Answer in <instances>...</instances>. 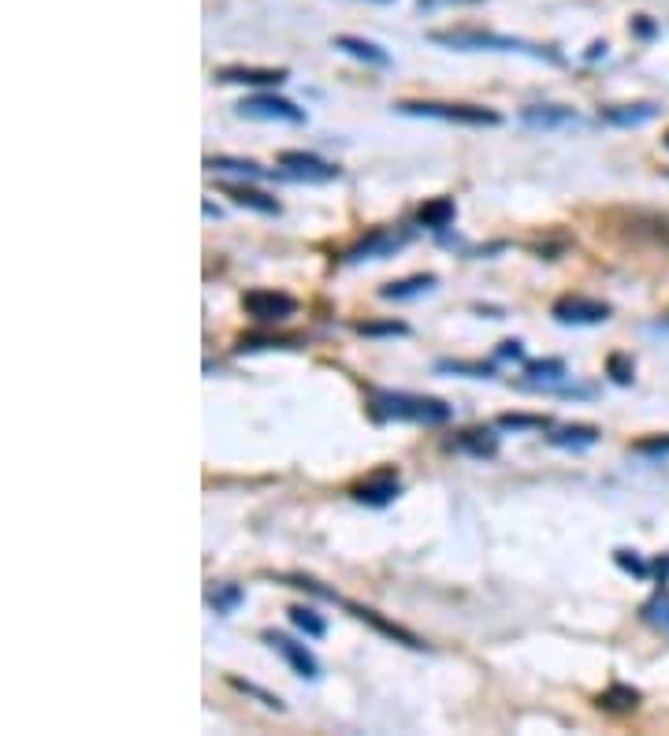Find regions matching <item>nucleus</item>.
I'll return each instance as SVG.
<instances>
[{
  "label": "nucleus",
  "instance_id": "1",
  "mask_svg": "<svg viewBox=\"0 0 669 736\" xmlns=\"http://www.w3.org/2000/svg\"><path fill=\"white\" fill-rule=\"evenodd\" d=\"M428 41L443 45V49H458V53H521L532 60H547V64H565L562 53H554L551 45H536L528 38H510V34H495V30H432Z\"/></svg>",
  "mask_w": 669,
  "mask_h": 736
},
{
  "label": "nucleus",
  "instance_id": "2",
  "mask_svg": "<svg viewBox=\"0 0 669 736\" xmlns=\"http://www.w3.org/2000/svg\"><path fill=\"white\" fill-rule=\"evenodd\" d=\"M372 417L376 421H406V424H446L454 409L443 398L409 395V391H372Z\"/></svg>",
  "mask_w": 669,
  "mask_h": 736
},
{
  "label": "nucleus",
  "instance_id": "3",
  "mask_svg": "<svg viewBox=\"0 0 669 736\" xmlns=\"http://www.w3.org/2000/svg\"><path fill=\"white\" fill-rule=\"evenodd\" d=\"M398 116L417 119H439V123H458V127H499L502 116L495 108L480 105H439V101H398L394 105Z\"/></svg>",
  "mask_w": 669,
  "mask_h": 736
},
{
  "label": "nucleus",
  "instance_id": "4",
  "mask_svg": "<svg viewBox=\"0 0 669 736\" xmlns=\"http://www.w3.org/2000/svg\"><path fill=\"white\" fill-rule=\"evenodd\" d=\"M413 242V231L409 227H376V231H368L357 246L342 253V261L346 264H365V261H387L394 253H402Z\"/></svg>",
  "mask_w": 669,
  "mask_h": 736
},
{
  "label": "nucleus",
  "instance_id": "5",
  "mask_svg": "<svg viewBox=\"0 0 669 736\" xmlns=\"http://www.w3.org/2000/svg\"><path fill=\"white\" fill-rule=\"evenodd\" d=\"M238 116L242 119H261V123H290V127H302L305 123V108H298L287 97H276V93H253L238 105Z\"/></svg>",
  "mask_w": 669,
  "mask_h": 736
},
{
  "label": "nucleus",
  "instance_id": "6",
  "mask_svg": "<svg viewBox=\"0 0 669 736\" xmlns=\"http://www.w3.org/2000/svg\"><path fill=\"white\" fill-rule=\"evenodd\" d=\"M610 305L595 302V298H584V294H565L551 305V316L565 328H595V324H606L610 320Z\"/></svg>",
  "mask_w": 669,
  "mask_h": 736
},
{
  "label": "nucleus",
  "instance_id": "7",
  "mask_svg": "<svg viewBox=\"0 0 669 736\" xmlns=\"http://www.w3.org/2000/svg\"><path fill=\"white\" fill-rule=\"evenodd\" d=\"M242 309H246V316L261 320V324H283V320L298 313V302L290 294H283V290L257 287L242 294Z\"/></svg>",
  "mask_w": 669,
  "mask_h": 736
},
{
  "label": "nucleus",
  "instance_id": "8",
  "mask_svg": "<svg viewBox=\"0 0 669 736\" xmlns=\"http://www.w3.org/2000/svg\"><path fill=\"white\" fill-rule=\"evenodd\" d=\"M279 168L287 179H298V183H335L339 179V168L320 160L316 153H302V149H287L279 153Z\"/></svg>",
  "mask_w": 669,
  "mask_h": 736
},
{
  "label": "nucleus",
  "instance_id": "9",
  "mask_svg": "<svg viewBox=\"0 0 669 736\" xmlns=\"http://www.w3.org/2000/svg\"><path fill=\"white\" fill-rule=\"evenodd\" d=\"M261 640L272 647V651H276V655L283 658L298 677H305V681H320V662H316V655L305 644L290 640V636H283V632H264Z\"/></svg>",
  "mask_w": 669,
  "mask_h": 736
},
{
  "label": "nucleus",
  "instance_id": "10",
  "mask_svg": "<svg viewBox=\"0 0 669 736\" xmlns=\"http://www.w3.org/2000/svg\"><path fill=\"white\" fill-rule=\"evenodd\" d=\"M521 123L528 131H565V127H580L584 116L565 105H532L521 108Z\"/></svg>",
  "mask_w": 669,
  "mask_h": 736
},
{
  "label": "nucleus",
  "instance_id": "11",
  "mask_svg": "<svg viewBox=\"0 0 669 736\" xmlns=\"http://www.w3.org/2000/svg\"><path fill=\"white\" fill-rule=\"evenodd\" d=\"M342 606H346V610H350V614H354L357 621H365V625H372V629L380 632V636H387V640H394V644L409 647V651H428V644L420 640L417 632H409V629H402V625H394V621H387V618H383V614H376L372 606H357V603H342Z\"/></svg>",
  "mask_w": 669,
  "mask_h": 736
},
{
  "label": "nucleus",
  "instance_id": "12",
  "mask_svg": "<svg viewBox=\"0 0 669 736\" xmlns=\"http://www.w3.org/2000/svg\"><path fill=\"white\" fill-rule=\"evenodd\" d=\"M287 79V67H220L216 71V82L223 86H283Z\"/></svg>",
  "mask_w": 669,
  "mask_h": 736
},
{
  "label": "nucleus",
  "instance_id": "13",
  "mask_svg": "<svg viewBox=\"0 0 669 736\" xmlns=\"http://www.w3.org/2000/svg\"><path fill=\"white\" fill-rule=\"evenodd\" d=\"M402 495V484H398V473H391V469H383V473H376L372 480H365V484L354 487V499L361 502V506H391L394 499Z\"/></svg>",
  "mask_w": 669,
  "mask_h": 736
},
{
  "label": "nucleus",
  "instance_id": "14",
  "mask_svg": "<svg viewBox=\"0 0 669 736\" xmlns=\"http://www.w3.org/2000/svg\"><path fill=\"white\" fill-rule=\"evenodd\" d=\"M335 49L346 56H354V60H361V64H368V67H391V53H387L383 45H376V41H368V38H357V34H339V38H335Z\"/></svg>",
  "mask_w": 669,
  "mask_h": 736
},
{
  "label": "nucleus",
  "instance_id": "15",
  "mask_svg": "<svg viewBox=\"0 0 669 736\" xmlns=\"http://www.w3.org/2000/svg\"><path fill=\"white\" fill-rule=\"evenodd\" d=\"M223 194L235 201L238 209H250V212H261V216H283V205H279L272 194H264V190H253V186L238 183V186H223Z\"/></svg>",
  "mask_w": 669,
  "mask_h": 736
},
{
  "label": "nucleus",
  "instance_id": "16",
  "mask_svg": "<svg viewBox=\"0 0 669 736\" xmlns=\"http://www.w3.org/2000/svg\"><path fill=\"white\" fill-rule=\"evenodd\" d=\"M435 287H439V276L420 272V276L398 279V283L380 287V298L383 302H413V298H420V294H428V290H435Z\"/></svg>",
  "mask_w": 669,
  "mask_h": 736
},
{
  "label": "nucleus",
  "instance_id": "17",
  "mask_svg": "<svg viewBox=\"0 0 669 736\" xmlns=\"http://www.w3.org/2000/svg\"><path fill=\"white\" fill-rule=\"evenodd\" d=\"M662 108L655 101H640V105H617V108H603V123L610 127H643V123H651L658 119Z\"/></svg>",
  "mask_w": 669,
  "mask_h": 736
},
{
  "label": "nucleus",
  "instance_id": "18",
  "mask_svg": "<svg viewBox=\"0 0 669 736\" xmlns=\"http://www.w3.org/2000/svg\"><path fill=\"white\" fill-rule=\"evenodd\" d=\"M599 428H591V424H569V428H554L551 435H547V443L558 450H588L599 443Z\"/></svg>",
  "mask_w": 669,
  "mask_h": 736
},
{
  "label": "nucleus",
  "instance_id": "19",
  "mask_svg": "<svg viewBox=\"0 0 669 736\" xmlns=\"http://www.w3.org/2000/svg\"><path fill=\"white\" fill-rule=\"evenodd\" d=\"M525 376L532 380V387H551V383L573 380L569 376V365L562 357H539V361H525Z\"/></svg>",
  "mask_w": 669,
  "mask_h": 736
},
{
  "label": "nucleus",
  "instance_id": "20",
  "mask_svg": "<svg viewBox=\"0 0 669 736\" xmlns=\"http://www.w3.org/2000/svg\"><path fill=\"white\" fill-rule=\"evenodd\" d=\"M458 220V205H454V198H432L424 201L417 212V224L428 227V231H446V227Z\"/></svg>",
  "mask_w": 669,
  "mask_h": 736
},
{
  "label": "nucleus",
  "instance_id": "21",
  "mask_svg": "<svg viewBox=\"0 0 669 736\" xmlns=\"http://www.w3.org/2000/svg\"><path fill=\"white\" fill-rule=\"evenodd\" d=\"M458 450L473 454V458H495L499 454V435L491 428H473V432L458 435Z\"/></svg>",
  "mask_w": 669,
  "mask_h": 736
},
{
  "label": "nucleus",
  "instance_id": "22",
  "mask_svg": "<svg viewBox=\"0 0 669 736\" xmlns=\"http://www.w3.org/2000/svg\"><path fill=\"white\" fill-rule=\"evenodd\" d=\"M205 168L216 171V175H238V179H264V175H268L261 164L242 160V157H209L205 160Z\"/></svg>",
  "mask_w": 669,
  "mask_h": 736
},
{
  "label": "nucleus",
  "instance_id": "23",
  "mask_svg": "<svg viewBox=\"0 0 669 736\" xmlns=\"http://www.w3.org/2000/svg\"><path fill=\"white\" fill-rule=\"evenodd\" d=\"M205 603H209L220 618H227V614H235L238 606L246 603V592H242L238 584H216V588L205 595Z\"/></svg>",
  "mask_w": 669,
  "mask_h": 736
},
{
  "label": "nucleus",
  "instance_id": "24",
  "mask_svg": "<svg viewBox=\"0 0 669 736\" xmlns=\"http://www.w3.org/2000/svg\"><path fill=\"white\" fill-rule=\"evenodd\" d=\"M603 710H614V714H625V710H636L640 707V692L629 688V684H610L603 696L595 699Z\"/></svg>",
  "mask_w": 669,
  "mask_h": 736
},
{
  "label": "nucleus",
  "instance_id": "25",
  "mask_svg": "<svg viewBox=\"0 0 669 736\" xmlns=\"http://www.w3.org/2000/svg\"><path fill=\"white\" fill-rule=\"evenodd\" d=\"M357 335H365V339H402L409 335V324L406 320H357L354 324Z\"/></svg>",
  "mask_w": 669,
  "mask_h": 736
},
{
  "label": "nucleus",
  "instance_id": "26",
  "mask_svg": "<svg viewBox=\"0 0 669 736\" xmlns=\"http://www.w3.org/2000/svg\"><path fill=\"white\" fill-rule=\"evenodd\" d=\"M643 621H647V625H655L658 632H666L669 636V588H658L655 595H651V599H647V603H643Z\"/></svg>",
  "mask_w": 669,
  "mask_h": 736
},
{
  "label": "nucleus",
  "instance_id": "27",
  "mask_svg": "<svg viewBox=\"0 0 669 736\" xmlns=\"http://www.w3.org/2000/svg\"><path fill=\"white\" fill-rule=\"evenodd\" d=\"M435 372H454V376H469V380H495V365H484V361H435Z\"/></svg>",
  "mask_w": 669,
  "mask_h": 736
},
{
  "label": "nucleus",
  "instance_id": "28",
  "mask_svg": "<svg viewBox=\"0 0 669 736\" xmlns=\"http://www.w3.org/2000/svg\"><path fill=\"white\" fill-rule=\"evenodd\" d=\"M227 684H231V688H235V692H242V696L257 699V703H261V707L276 710V714H283V710H287V703H283V699H279L276 692H268V688H261V684H253V681H242V677H227Z\"/></svg>",
  "mask_w": 669,
  "mask_h": 736
},
{
  "label": "nucleus",
  "instance_id": "29",
  "mask_svg": "<svg viewBox=\"0 0 669 736\" xmlns=\"http://www.w3.org/2000/svg\"><path fill=\"white\" fill-rule=\"evenodd\" d=\"M287 618L294 629H302L309 640H320L324 632H328V625H324V618L316 614V610H309V606H290L287 610Z\"/></svg>",
  "mask_w": 669,
  "mask_h": 736
},
{
  "label": "nucleus",
  "instance_id": "30",
  "mask_svg": "<svg viewBox=\"0 0 669 736\" xmlns=\"http://www.w3.org/2000/svg\"><path fill=\"white\" fill-rule=\"evenodd\" d=\"M298 346V339H272V335H242L235 342L238 354H257V350H290Z\"/></svg>",
  "mask_w": 669,
  "mask_h": 736
},
{
  "label": "nucleus",
  "instance_id": "31",
  "mask_svg": "<svg viewBox=\"0 0 669 736\" xmlns=\"http://www.w3.org/2000/svg\"><path fill=\"white\" fill-rule=\"evenodd\" d=\"M499 428H506V432H543V428H551V421L547 417H525V413H502Z\"/></svg>",
  "mask_w": 669,
  "mask_h": 736
},
{
  "label": "nucleus",
  "instance_id": "32",
  "mask_svg": "<svg viewBox=\"0 0 669 736\" xmlns=\"http://www.w3.org/2000/svg\"><path fill=\"white\" fill-rule=\"evenodd\" d=\"M606 372H610V380H614L617 387H629V383L636 380V365H632V357H625V354H610Z\"/></svg>",
  "mask_w": 669,
  "mask_h": 736
},
{
  "label": "nucleus",
  "instance_id": "33",
  "mask_svg": "<svg viewBox=\"0 0 669 736\" xmlns=\"http://www.w3.org/2000/svg\"><path fill=\"white\" fill-rule=\"evenodd\" d=\"M632 454H640V458H669V435H647L640 443H632Z\"/></svg>",
  "mask_w": 669,
  "mask_h": 736
},
{
  "label": "nucleus",
  "instance_id": "34",
  "mask_svg": "<svg viewBox=\"0 0 669 736\" xmlns=\"http://www.w3.org/2000/svg\"><path fill=\"white\" fill-rule=\"evenodd\" d=\"M614 562L625 569V573H632V577H647V573H651V569L640 562V554L636 551H614Z\"/></svg>",
  "mask_w": 669,
  "mask_h": 736
},
{
  "label": "nucleus",
  "instance_id": "35",
  "mask_svg": "<svg viewBox=\"0 0 669 736\" xmlns=\"http://www.w3.org/2000/svg\"><path fill=\"white\" fill-rule=\"evenodd\" d=\"M499 357L502 361H525V346L517 339H506V342H499Z\"/></svg>",
  "mask_w": 669,
  "mask_h": 736
},
{
  "label": "nucleus",
  "instance_id": "36",
  "mask_svg": "<svg viewBox=\"0 0 669 736\" xmlns=\"http://www.w3.org/2000/svg\"><path fill=\"white\" fill-rule=\"evenodd\" d=\"M632 27H636L640 38H655V23H651L647 15H636V19H632Z\"/></svg>",
  "mask_w": 669,
  "mask_h": 736
},
{
  "label": "nucleus",
  "instance_id": "37",
  "mask_svg": "<svg viewBox=\"0 0 669 736\" xmlns=\"http://www.w3.org/2000/svg\"><path fill=\"white\" fill-rule=\"evenodd\" d=\"M446 4H473V0H420V8H446Z\"/></svg>",
  "mask_w": 669,
  "mask_h": 736
},
{
  "label": "nucleus",
  "instance_id": "38",
  "mask_svg": "<svg viewBox=\"0 0 669 736\" xmlns=\"http://www.w3.org/2000/svg\"><path fill=\"white\" fill-rule=\"evenodd\" d=\"M599 56H606V41H595V45H591L588 60H599Z\"/></svg>",
  "mask_w": 669,
  "mask_h": 736
},
{
  "label": "nucleus",
  "instance_id": "39",
  "mask_svg": "<svg viewBox=\"0 0 669 736\" xmlns=\"http://www.w3.org/2000/svg\"><path fill=\"white\" fill-rule=\"evenodd\" d=\"M666 149H669V134H666Z\"/></svg>",
  "mask_w": 669,
  "mask_h": 736
}]
</instances>
